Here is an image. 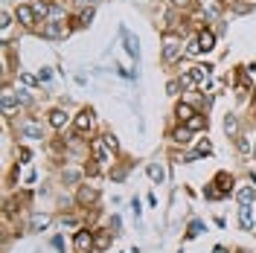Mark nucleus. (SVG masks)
Instances as JSON below:
<instances>
[{
  "label": "nucleus",
  "instance_id": "19",
  "mask_svg": "<svg viewBox=\"0 0 256 253\" xmlns=\"http://www.w3.org/2000/svg\"><path fill=\"white\" fill-rule=\"evenodd\" d=\"M180 88H195V84H198V79H195V76H192V70H186V73H180Z\"/></svg>",
  "mask_w": 256,
  "mask_h": 253
},
{
  "label": "nucleus",
  "instance_id": "34",
  "mask_svg": "<svg viewBox=\"0 0 256 253\" xmlns=\"http://www.w3.org/2000/svg\"><path fill=\"white\" fill-rule=\"evenodd\" d=\"M18 154H20V160H30V158H32V152H30V148H20Z\"/></svg>",
  "mask_w": 256,
  "mask_h": 253
},
{
  "label": "nucleus",
  "instance_id": "31",
  "mask_svg": "<svg viewBox=\"0 0 256 253\" xmlns=\"http://www.w3.org/2000/svg\"><path fill=\"white\" fill-rule=\"evenodd\" d=\"M79 180V172H64V184H76Z\"/></svg>",
  "mask_w": 256,
  "mask_h": 253
},
{
  "label": "nucleus",
  "instance_id": "13",
  "mask_svg": "<svg viewBox=\"0 0 256 253\" xmlns=\"http://www.w3.org/2000/svg\"><path fill=\"white\" fill-rule=\"evenodd\" d=\"M20 134H24V137H32V140H41V137H44V131H41L38 122H24V126H20Z\"/></svg>",
  "mask_w": 256,
  "mask_h": 253
},
{
  "label": "nucleus",
  "instance_id": "21",
  "mask_svg": "<svg viewBox=\"0 0 256 253\" xmlns=\"http://www.w3.org/2000/svg\"><path fill=\"white\" fill-rule=\"evenodd\" d=\"M50 224V216H32V230H44Z\"/></svg>",
  "mask_w": 256,
  "mask_h": 253
},
{
  "label": "nucleus",
  "instance_id": "15",
  "mask_svg": "<svg viewBox=\"0 0 256 253\" xmlns=\"http://www.w3.org/2000/svg\"><path fill=\"white\" fill-rule=\"evenodd\" d=\"M186 128H190V131H204V128H207V116H204V114H195L190 122H186Z\"/></svg>",
  "mask_w": 256,
  "mask_h": 253
},
{
  "label": "nucleus",
  "instance_id": "7",
  "mask_svg": "<svg viewBox=\"0 0 256 253\" xmlns=\"http://www.w3.org/2000/svg\"><path fill=\"white\" fill-rule=\"evenodd\" d=\"M76 198H79L82 206L96 204V201H99V190H96V186H79V195H76Z\"/></svg>",
  "mask_w": 256,
  "mask_h": 253
},
{
  "label": "nucleus",
  "instance_id": "25",
  "mask_svg": "<svg viewBox=\"0 0 256 253\" xmlns=\"http://www.w3.org/2000/svg\"><path fill=\"white\" fill-rule=\"evenodd\" d=\"M102 140H105V146H108V148H111V152H116V148H120V140H116V137H114V134H105V137H102Z\"/></svg>",
  "mask_w": 256,
  "mask_h": 253
},
{
  "label": "nucleus",
  "instance_id": "18",
  "mask_svg": "<svg viewBox=\"0 0 256 253\" xmlns=\"http://www.w3.org/2000/svg\"><path fill=\"white\" fill-rule=\"evenodd\" d=\"M210 70H212L210 64H204V67H201V64H198V67H192V76L198 79V84H201V82H204V79L210 76Z\"/></svg>",
  "mask_w": 256,
  "mask_h": 253
},
{
  "label": "nucleus",
  "instance_id": "22",
  "mask_svg": "<svg viewBox=\"0 0 256 253\" xmlns=\"http://www.w3.org/2000/svg\"><path fill=\"white\" fill-rule=\"evenodd\" d=\"M148 178H152V180H163V166H160V163H152V166H148Z\"/></svg>",
  "mask_w": 256,
  "mask_h": 253
},
{
  "label": "nucleus",
  "instance_id": "30",
  "mask_svg": "<svg viewBox=\"0 0 256 253\" xmlns=\"http://www.w3.org/2000/svg\"><path fill=\"white\" fill-rule=\"evenodd\" d=\"M210 152H212V146H210L207 140H201V142H198V154H210Z\"/></svg>",
  "mask_w": 256,
  "mask_h": 253
},
{
  "label": "nucleus",
  "instance_id": "8",
  "mask_svg": "<svg viewBox=\"0 0 256 253\" xmlns=\"http://www.w3.org/2000/svg\"><path fill=\"white\" fill-rule=\"evenodd\" d=\"M195 38H198V47H201V52H210V50L216 47V32H212V30H201Z\"/></svg>",
  "mask_w": 256,
  "mask_h": 253
},
{
  "label": "nucleus",
  "instance_id": "26",
  "mask_svg": "<svg viewBox=\"0 0 256 253\" xmlns=\"http://www.w3.org/2000/svg\"><path fill=\"white\" fill-rule=\"evenodd\" d=\"M204 195H207L210 201H218V198H224V195H222V190H212V184H210L207 190H204Z\"/></svg>",
  "mask_w": 256,
  "mask_h": 253
},
{
  "label": "nucleus",
  "instance_id": "3",
  "mask_svg": "<svg viewBox=\"0 0 256 253\" xmlns=\"http://www.w3.org/2000/svg\"><path fill=\"white\" fill-rule=\"evenodd\" d=\"M90 126H94V111H90V108H84V111H79L76 122H73V137H76V140L84 137V134L90 131Z\"/></svg>",
  "mask_w": 256,
  "mask_h": 253
},
{
  "label": "nucleus",
  "instance_id": "24",
  "mask_svg": "<svg viewBox=\"0 0 256 253\" xmlns=\"http://www.w3.org/2000/svg\"><path fill=\"white\" fill-rule=\"evenodd\" d=\"M50 18H52V20H62V18H64V9L58 6V3H52V6H50Z\"/></svg>",
  "mask_w": 256,
  "mask_h": 253
},
{
  "label": "nucleus",
  "instance_id": "32",
  "mask_svg": "<svg viewBox=\"0 0 256 253\" xmlns=\"http://www.w3.org/2000/svg\"><path fill=\"white\" fill-rule=\"evenodd\" d=\"M190 3H192V0H172V6H175V9H190Z\"/></svg>",
  "mask_w": 256,
  "mask_h": 253
},
{
  "label": "nucleus",
  "instance_id": "17",
  "mask_svg": "<svg viewBox=\"0 0 256 253\" xmlns=\"http://www.w3.org/2000/svg\"><path fill=\"white\" fill-rule=\"evenodd\" d=\"M172 137H175V142H180V146H186V142H190V137H192V131L186 126L184 128H178L175 134H172Z\"/></svg>",
  "mask_w": 256,
  "mask_h": 253
},
{
  "label": "nucleus",
  "instance_id": "9",
  "mask_svg": "<svg viewBox=\"0 0 256 253\" xmlns=\"http://www.w3.org/2000/svg\"><path fill=\"white\" fill-rule=\"evenodd\" d=\"M195 114H198V111L192 108L190 102H178V105H175V116H178V122H184V126L190 122V120L195 116Z\"/></svg>",
  "mask_w": 256,
  "mask_h": 253
},
{
  "label": "nucleus",
  "instance_id": "20",
  "mask_svg": "<svg viewBox=\"0 0 256 253\" xmlns=\"http://www.w3.org/2000/svg\"><path fill=\"white\" fill-rule=\"evenodd\" d=\"M32 9H35V15H38V18H47L50 15V6L44 3V0H35V3H32Z\"/></svg>",
  "mask_w": 256,
  "mask_h": 253
},
{
  "label": "nucleus",
  "instance_id": "4",
  "mask_svg": "<svg viewBox=\"0 0 256 253\" xmlns=\"http://www.w3.org/2000/svg\"><path fill=\"white\" fill-rule=\"evenodd\" d=\"M67 35V26H64L62 20H44L41 24V38H50V41H58Z\"/></svg>",
  "mask_w": 256,
  "mask_h": 253
},
{
  "label": "nucleus",
  "instance_id": "1",
  "mask_svg": "<svg viewBox=\"0 0 256 253\" xmlns=\"http://www.w3.org/2000/svg\"><path fill=\"white\" fill-rule=\"evenodd\" d=\"M180 56H184V50H180V38L169 30L166 35H163V62L175 64V62H180Z\"/></svg>",
  "mask_w": 256,
  "mask_h": 253
},
{
  "label": "nucleus",
  "instance_id": "11",
  "mask_svg": "<svg viewBox=\"0 0 256 253\" xmlns=\"http://www.w3.org/2000/svg\"><path fill=\"white\" fill-rule=\"evenodd\" d=\"M224 134L227 137H239V116L236 114H227L224 116Z\"/></svg>",
  "mask_w": 256,
  "mask_h": 253
},
{
  "label": "nucleus",
  "instance_id": "16",
  "mask_svg": "<svg viewBox=\"0 0 256 253\" xmlns=\"http://www.w3.org/2000/svg\"><path fill=\"white\" fill-rule=\"evenodd\" d=\"M239 224L244 227V230H250V227H254V216H250V206H242V210H239Z\"/></svg>",
  "mask_w": 256,
  "mask_h": 253
},
{
  "label": "nucleus",
  "instance_id": "5",
  "mask_svg": "<svg viewBox=\"0 0 256 253\" xmlns=\"http://www.w3.org/2000/svg\"><path fill=\"white\" fill-rule=\"evenodd\" d=\"M15 18L18 20H20V26H26V30H30V26H35V9H32L30 3H20V6H18L15 9Z\"/></svg>",
  "mask_w": 256,
  "mask_h": 253
},
{
  "label": "nucleus",
  "instance_id": "29",
  "mask_svg": "<svg viewBox=\"0 0 256 253\" xmlns=\"http://www.w3.org/2000/svg\"><path fill=\"white\" fill-rule=\"evenodd\" d=\"M201 227H204L201 222H192V224H190V233H186V236H190V238H192V236H198V233H201Z\"/></svg>",
  "mask_w": 256,
  "mask_h": 253
},
{
  "label": "nucleus",
  "instance_id": "12",
  "mask_svg": "<svg viewBox=\"0 0 256 253\" xmlns=\"http://www.w3.org/2000/svg\"><path fill=\"white\" fill-rule=\"evenodd\" d=\"M67 120H70V116H67V111H64V108L50 111V126H52V128H64V126H67Z\"/></svg>",
  "mask_w": 256,
  "mask_h": 253
},
{
  "label": "nucleus",
  "instance_id": "23",
  "mask_svg": "<svg viewBox=\"0 0 256 253\" xmlns=\"http://www.w3.org/2000/svg\"><path fill=\"white\" fill-rule=\"evenodd\" d=\"M3 111H6V114H15V99H12V94H9V90L3 94Z\"/></svg>",
  "mask_w": 256,
  "mask_h": 253
},
{
  "label": "nucleus",
  "instance_id": "27",
  "mask_svg": "<svg viewBox=\"0 0 256 253\" xmlns=\"http://www.w3.org/2000/svg\"><path fill=\"white\" fill-rule=\"evenodd\" d=\"M108 242H111L108 233H99V236H96V248H99V250H105V248H108Z\"/></svg>",
  "mask_w": 256,
  "mask_h": 253
},
{
  "label": "nucleus",
  "instance_id": "2",
  "mask_svg": "<svg viewBox=\"0 0 256 253\" xmlns=\"http://www.w3.org/2000/svg\"><path fill=\"white\" fill-rule=\"evenodd\" d=\"M73 248H76V253H94V248H96L94 233H90L88 227H82L79 233L73 236Z\"/></svg>",
  "mask_w": 256,
  "mask_h": 253
},
{
  "label": "nucleus",
  "instance_id": "37",
  "mask_svg": "<svg viewBox=\"0 0 256 253\" xmlns=\"http://www.w3.org/2000/svg\"><path fill=\"white\" fill-rule=\"evenodd\" d=\"M254 154H256V148H254Z\"/></svg>",
  "mask_w": 256,
  "mask_h": 253
},
{
  "label": "nucleus",
  "instance_id": "14",
  "mask_svg": "<svg viewBox=\"0 0 256 253\" xmlns=\"http://www.w3.org/2000/svg\"><path fill=\"white\" fill-rule=\"evenodd\" d=\"M236 198H239L242 206H254V201H256V195H254V190H250V186H242Z\"/></svg>",
  "mask_w": 256,
  "mask_h": 253
},
{
  "label": "nucleus",
  "instance_id": "35",
  "mask_svg": "<svg viewBox=\"0 0 256 253\" xmlns=\"http://www.w3.org/2000/svg\"><path fill=\"white\" fill-rule=\"evenodd\" d=\"M212 253H227V250H224L222 244H218V248H216V250H212Z\"/></svg>",
  "mask_w": 256,
  "mask_h": 253
},
{
  "label": "nucleus",
  "instance_id": "10",
  "mask_svg": "<svg viewBox=\"0 0 256 253\" xmlns=\"http://www.w3.org/2000/svg\"><path fill=\"white\" fill-rule=\"evenodd\" d=\"M90 152H94V158L99 160V163H105V160H108V152H111V148H108V146H105V140L99 137V140L90 142Z\"/></svg>",
  "mask_w": 256,
  "mask_h": 253
},
{
  "label": "nucleus",
  "instance_id": "6",
  "mask_svg": "<svg viewBox=\"0 0 256 253\" xmlns=\"http://www.w3.org/2000/svg\"><path fill=\"white\" fill-rule=\"evenodd\" d=\"M212 186H218V190H222V195L227 198V195L233 192V174L218 172V174H216V180H212Z\"/></svg>",
  "mask_w": 256,
  "mask_h": 253
},
{
  "label": "nucleus",
  "instance_id": "33",
  "mask_svg": "<svg viewBox=\"0 0 256 253\" xmlns=\"http://www.w3.org/2000/svg\"><path fill=\"white\" fill-rule=\"evenodd\" d=\"M20 82H24V84H30V88H32V84H35V79H32L30 73H20Z\"/></svg>",
  "mask_w": 256,
  "mask_h": 253
},
{
  "label": "nucleus",
  "instance_id": "36",
  "mask_svg": "<svg viewBox=\"0 0 256 253\" xmlns=\"http://www.w3.org/2000/svg\"><path fill=\"white\" fill-rule=\"evenodd\" d=\"M250 180H254V184H256V172H250Z\"/></svg>",
  "mask_w": 256,
  "mask_h": 253
},
{
  "label": "nucleus",
  "instance_id": "28",
  "mask_svg": "<svg viewBox=\"0 0 256 253\" xmlns=\"http://www.w3.org/2000/svg\"><path fill=\"white\" fill-rule=\"evenodd\" d=\"M96 163H99V160H94L90 166H84V174H88V178H96V174H99V166H96Z\"/></svg>",
  "mask_w": 256,
  "mask_h": 253
}]
</instances>
